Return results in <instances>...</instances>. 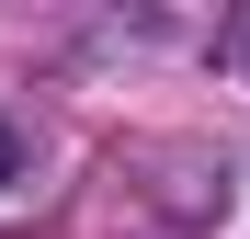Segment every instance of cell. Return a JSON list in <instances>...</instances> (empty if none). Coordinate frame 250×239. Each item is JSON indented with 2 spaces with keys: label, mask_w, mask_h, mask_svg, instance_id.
Masks as SVG:
<instances>
[{
  "label": "cell",
  "mask_w": 250,
  "mask_h": 239,
  "mask_svg": "<svg viewBox=\"0 0 250 239\" xmlns=\"http://www.w3.org/2000/svg\"><path fill=\"white\" fill-rule=\"evenodd\" d=\"M0 182H12V126H0Z\"/></svg>",
  "instance_id": "6da1fadb"
}]
</instances>
